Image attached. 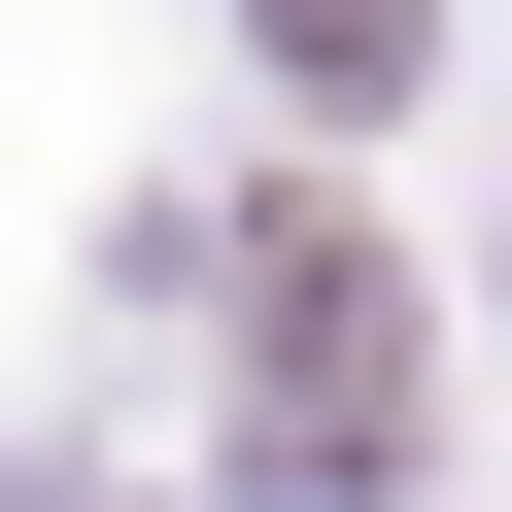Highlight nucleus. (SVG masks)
I'll list each match as a JSON object with an SVG mask.
<instances>
[{
  "mask_svg": "<svg viewBox=\"0 0 512 512\" xmlns=\"http://www.w3.org/2000/svg\"><path fill=\"white\" fill-rule=\"evenodd\" d=\"M274 69H342V103H376V69H410V0H274Z\"/></svg>",
  "mask_w": 512,
  "mask_h": 512,
  "instance_id": "nucleus-1",
  "label": "nucleus"
}]
</instances>
